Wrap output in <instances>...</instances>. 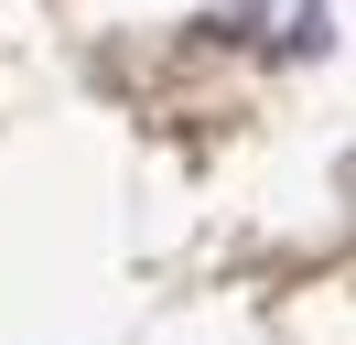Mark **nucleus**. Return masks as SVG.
<instances>
[]
</instances>
